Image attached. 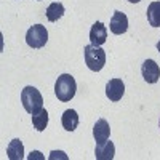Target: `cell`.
Masks as SVG:
<instances>
[{"instance_id": "1", "label": "cell", "mask_w": 160, "mask_h": 160, "mask_svg": "<svg viewBox=\"0 0 160 160\" xmlns=\"http://www.w3.org/2000/svg\"><path fill=\"white\" fill-rule=\"evenodd\" d=\"M77 85H75V78L71 74H62L58 77L56 83H55V95L59 101L68 102L75 96Z\"/></svg>"}, {"instance_id": "2", "label": "cell", "mask_w": 160, "mask_h": 160, "mask_svg": "<svg viewBox=\"0 0 160 160\" xmlns=\"http://www.w3.org/2000/svg\"><path fill=\"white\" fill-rule=\"evenodd\" d=\"M21 102L29 114H37L43 109V98L35 87H26L21 91Z\"/></svg>"}, {"instance_id": "3", "label": "cell", "mask_w": 160, "mask_h": 160, "mask_svg": "<svg viewBox=\"0 0 160 160\" xmlns=\"http://www.w3.org/2000/svg\"><path fill=\"white\" fill-rule=\"evenodd\" d=\"M83 58H85V62L90 71L99 72L106 64V51L101 47L87 45L83 48Z\"/></svg>"}, {"instance_id": "4", "label": "cell", "mask_w": 160, "mask_h": 160, "mask_svg": "<svg viewBox=\"0 0 160 160\" xmlns=\"http://www.w3.org/2000/svg\"><path fill=\"white\" fill-rule=\"evenodd\" d=\"M48 42V31L42 24H34L26 34V43L31 48H42Z\"/></svg>"}, {"instance_id": "5", "label": "cell", "mask_w": 160, "mask_h": 160, "mask_svg": "<svg viewBox=\"0 0 160 160\" xmlns=\"http://www.w3.org/2000/svg\"><path fill=\"white\" fill-rule=\"evenodd\" d=\"M141 74H142V78L148 83H155L158 80V77H160V68L154 59H146L142 62Z\"/></svg>"}, {"instance_id": "6", "label": "cell", "mask_w": 160, "mask_h": 160, "mask_svg": "<svg viewBox=\"0 0 160 160\" xmlns=\"http://www.w3.org/2000/svg\"><path fill=\"white\" fill-rule=\"evenodd\" d=\"M123 93H125V85L120 78H112L108 82V85H106V96L114 102L122 99Z\"/></svg>"}, {"instance_id": "7", "label": "cell", "mask_w": 160, "mask_h": 160, "mask_svg": "<svg viewBox=\"0 0 160 160\" xmlns=\"http://www.w3.org/2000/svg\"><path fill=\"white\" fill-rule=\"evenodd\" d=\"M106 38H108V29L101 21H96L95 24L91 26V31H90V42L91 45L95 47H101L106 43Z\"/></svg>"}, {"instance_id": "8", "label": "cell", "mask_w": 160, "mask_h": 160, "mask_svg": "<svg viewBox=\"0 0 160 160\" xmlns=\"http://www.w3.org/2000/svg\"><path fill=\"white\" fill-rule=\"evenodd\" d=\"M109 28H111V32L115 34V35L125 34L127 29H128V18H127V15L122 13V11H115L112 19H111Z\"/></svg>"}, {"instance_id": "9", "label": "cell", "mask_w": 160, "mask_h": 160, "mask_svg": "<svg viewBox=\"0 0 160 160\" xmlns=\"http://www.w3.org/2000/svg\"><path fill=\"white\" fill-rule=\"evenodd\" d=\"M115 154V148L112 141H104V142H96L95 148V157L98 160H112Z\"/></svg>"}, {"instance_id": "10", "label": "cell", "mask_w": 160, "mask_h": 160, "mask_svg": "<svg viewBox=\"0 0 160 160\" xmlns=\"http://www.w3.org/2000/svg\"><path fill=\"white\" fill-rule=\"evenodd\" d=\"M109 135H111V127L108 123L106 118H99L98 122L93 127V136H95V141L96 142H104L109 139Z\"/></svg>"}, {"instance_id": "11", "label": "cell", "mask_w": 160, "mask_h": 160, "mask_svg": "<svg viewBox=\"0 0 160 160\" xmlns=\"http://www.w3.org/2000/svg\"><path fill=\"white\" fill-rule=\"evenodd\" d=\"M7 157L10 160H22L24 158V146L21 139H13L7 146Z\"/></svg>"}, {"instance_id": "12", "label": "cell", "mask_w": 160, "mask_h": 160, "mask_svg": "<svg viewBox=\"0 0 160 160\" xmlns=\"http://www.w3.org/2000/svg\"><path fill=\"white\" fill-rule=\"evenodd\" d=\"M61 123L64 127V130L68 131H74L77 127H78V115L74 109H68L64 111L62 117H61Z\"/></svg>"}, {"instance_id": "13", "label": "cell", "mask_w": 160, "mask_h": 160, "mask_svg": "<svg viewBox=\"0 0 160 160\" xmlns=\"http://www.w3.org/2000/svg\"><path fill=\"white\" fill-rule=\"evenodd\" d=\"M148 21L152 28H160V2H152L148 7Z\"/></svg>"}, {"instance_id": "14", "label": "cell", "mask_w": 160, "mask_h": 160, "mask_svg": "<svg viewBox=\"0 0 160 160\" xmlns=\"http://www.w3.org/2000/svg\"><path fill=\"white\" fill-rule=\"evenodd\" d=\"M62 15H64V5H62L61 2H53V3L47 8V18H48V21H51V22L58 21Z\"/></svg>"}, {"instance_id": "15", "label": "cell", "mask_w": 160, "mask_h": 160, "mask_svg": "<svg viewBox=\"0 0 160 160\" xmlns=\"http://www.w3.org/2000/svg\"><path fill=\"white\" fill-rule=\"evenodd\" d=\"M32 125L37 131H43L48 125V112L45 109H42L37 114H32Z\"/></svg>"}, {"instance_id": "16", "label": "cell", "mask_w": 160, "mask_h": 160, "mask_svg": "<svg viewBox=\"0 0 160 160\" xmlns=\"http://www.w3.org/2000/svg\"><path fill=\"white\" fill-rule=\"evenodd\" d=\"M32 158H43V157L40 155V152H38V151H34V152L29 155V160H32Z\"/></svg>"}, {"instance_id": "17", "label": "cell", "mask_w": 160, "mask_h": 160, "mask_svg": "<svg viewBox=\"0 0 160 160\" xmlns=\"http://www.w3.org/2000/svg\"><path fill=\"white\" fill-rule=\"evenodd\" d=\"M128 2H131V3H138V2H141V0H128Z\"/></svg>"}, {"instance_id": "18", "label": "cell", "mask_w": 160, "mask_h": 160, "mask_svg": "<svg viewBox=\"0 0 160 160\" xmlns=\"http://www.w3.org/2000/svg\"><path fill=\"white\" fill-rule=\"evenodd\" d=\"M157 50H158V53H160V42L157 43Z\"/></svg>"}, {"instance_id": "19", "label": "cell", "mask_w": 160, "mask_h": 160, "mask_svg": "<svg viewBox=\"0 0 160 160\" xmlns=\"http://www.w3.org/2000/svg\"><path fill=\"white\" fill-rule=\"evenodd\" d=\"M158 127H160V120H158Z\"/></svg>"}]
</instances>
